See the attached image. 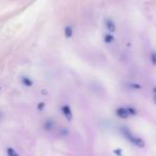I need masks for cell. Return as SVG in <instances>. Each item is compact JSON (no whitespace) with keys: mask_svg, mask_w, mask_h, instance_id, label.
Masks as SVG:
<instances>
[{"mask_svg":"<svg viewBox=\"0 0 156 156\" xmlns=\"http://www.w3.org/2000/svg\"><path fill=\"white\" fill-rule=\"evenodd\" d=\"M121 133L124 136L125 138L128 140L129 142H132L134 145H136L137 147H140V149H143L145 147V142L143 141V139H141L140 137H137L135 136L130 130H129L127 127H121Z\"/></svg>","mask_w":156,"mask_h":156,"instance_id":"6da1fadb","label":"cell"},{"mask_svg":"<svg viewBox=\"0 0 156 156\" xmlns=\"http://www.w3.org/2000/svg\"><path fill=\"white\" fill-rule=\"evenodd\" d=\"M61 111H62V115L65 117V119L67 121L73 120V112H72V109L68 105H63L61 107Z\"/></svg>","mask_w":156,"mask_h":156,"instance_id":"7a4b0ae2","label":"cell"},{"mask_svg":"<svg viewBox=\"0 0 156 156\" xmlns=\"http://www.w3.org/2000/svg\"><path fill=\"white\" fill-rule=\"evenodd\" d=\"M116 115L120 119H127L128 118V112H127V109L124 107H119V108H117V110H116Z\"/></svg>","mask_w":156,"mask_h":156,"instance_id":"3957f363","label":"cell"},{"mask_svg":"<svg viewBox=\"0 0 156 156\" xmlns=\"http://www.w3.org/2000/svg\"><path fill=\"white\" fill-rule=\"evenodd\" d=\"M105 26H106V28L108 29V31L110 32H115L116 31V24H115V22L112 20V19H110V18H106L105 19Z\"/></svg>","mask_w":156,"mask_h":156,"instance_id":"277c9868","label":"cell"},{"mask_svg":"<svg viewBox=\"0 0 156 156\" xmlns=\"http://www.w3.org/2000/svg\"><path fill=\"white\" fill-rule=\"evenodd\" d=\"M55 127H56V122H54V120H46L44 122L45 130H53Z\"/></svg>","mask_w":156,"mask_h":156,"instance_id":"5b68a950","label":"cell"},{"mask_svg":"<svg viewBox=\"0 0 156 156\" xmlns=\"http://www.w3.org/2000/svg\"><path fill=\"white\" fill-rule=\"evenodd\" d=\"M64 36L66 39H70L73 36V28L72 26H66V27L64 28Z\"/></svg>","mask_w":156,"mask_h":156,"instance_id":"8992f818","label":"cell"},{"mask_svg":"<svg viewBox=\"0 0 156 156\" xmlns=\"http://www.w3.org/2000/svg\"><path fill=\"white\" fill-rule=\"evenodd\" d=\"M104 42L106 43V44H110V43H112L113 41H115V36H112V34H110V33H107V34H105L104 36Z\"/></svg>","mask_w":156,"mask_h":156,"instance_id":"52a82bcc","label":"cell"},{"mask_svg":"<svg viewBox=\"0 0 156 156\" xmlns=\"http://www.w3.org/2000/svg\"><path fill=\"white\" fill-rule=\"evenodd\" d=\"M22 82L26 87H32V85H33V82L29 77H22Z\"/></svg>","mask_w":156,"mask_h":156,"instance_id":"ba28073f","label":"cell"},{"mask_svg":"<svg viewBox=\"0 0 156 156\" xmlns=\"http://www.w3.org/2000/svg\"><path fill=\"white\" fill-rule=\"evenodd\" d=\"M7 153H8V155L9 156H19L18 155V153L14 149H12V147H9L8 150H7Z\"/></svg>","mask_w":156,"mask_h":156,"instance_id":"9c48e42d","label":"cell"},{"mask_svg":"<svg viewBox=\"0 0 156 156\" xmlns=\"http://www.w3.org/2000/svg\"><path fill=\"white\" fill-rule=\"evenodd\" d=\"M151 61L152 64L156 66V51H152L151 53Z\"/></svg>","mask_w":156,"mask_h":156,"instance_id":"30bf717a","label":"cell"},{"mask_svg":"<svg viewBox=\"0 0 156 156\" xmlns=\"http://www.w3.org/2000/svg\"><path fill=\"white\" fill-rule=\"evenodd\" d=\"M126 109H127V112H128L129 116H136V115H137V111L135 110L134 108L128 107V108H126Z\"/></svg>","mask_w":156,"mask_h":156,"instance_id":"8fae6325","label":"cell"},{"mask_svg":"<svg viewBox=\"0 0 156 156\" xmlns=\"http://www.w3.org/2000/svg\"><path fill=\"white\" fill-rule=\"evenodd\" d=\"M113 154L117 156H122L123 155V151H122L121 149H115V150H113Z\"/></svg>","mask_w":156,"mask_h":156,"instance_id":"7c38bea8","label":"cell"},{"mask_svg":"<svg viewBox=\"0 0 156 156\" xmlns=\"http://www.w3.org/2000/svg\"><path fill=\"white\" fill-rule=\"evenodd\" d=\"M45 106H46L45 103H39L38 104V110H43L45 108Z\"/></svg>","mask_w":156,"mask_h":156,"instance_id":"4fadbf2b","label":"cell"},{"mask_svg":"<svg viewBox=\"0 0 156 156\" xmlns=\"http://www.w3.org/2000/svg\"><path fill=\"white\" fill-rule=\"evenodd\" d=\"M132 87H133V88H135V89H141V88H142V87H141V85H138V84H132Z\"/></svg>","mask_w":156,"mask_h":156,"instance_id":"5bb4252c","label":"cell"},{"mask_svg":"<svg viewBox=\"0 0 156 156\" xmlns=\"http://www.w3.org/2000/svg\"><path fill=\"white\" fill-rule=\"evenodd\" d=\"M153 101H154V104L156 105V93L154 94V96H153Z\"/></svg>","mask_w":156,"mask_h":156,"instance_id":"9a60e30c","label":"cell"},{"mask_svg":"<svg viewBox=\"0 0 156 156\" xmlns=\"http://www.w3.org/2000/svg\"><path fill=\"white\" fill-rule=\"evenodd\" d=\"M154 91H155V92H156V88H154Z\"/></svg>","mask_w":156,"mask_h":156,"instance_id":"2e32d148","label":"cell"},{"mask_svg":"<svg viewBox=\"0 0 156 156\" xmlns=\"http://www.w3.org/2000/svg\"><path fill=\"white\" fill-rule=\"evenodd\" d=\"M0 90H1V87H0Z\"/></svg>","mask_w":156,"mask_h":156,"instance_id":"e0dca14e","label":"cell"}]
</instances>
